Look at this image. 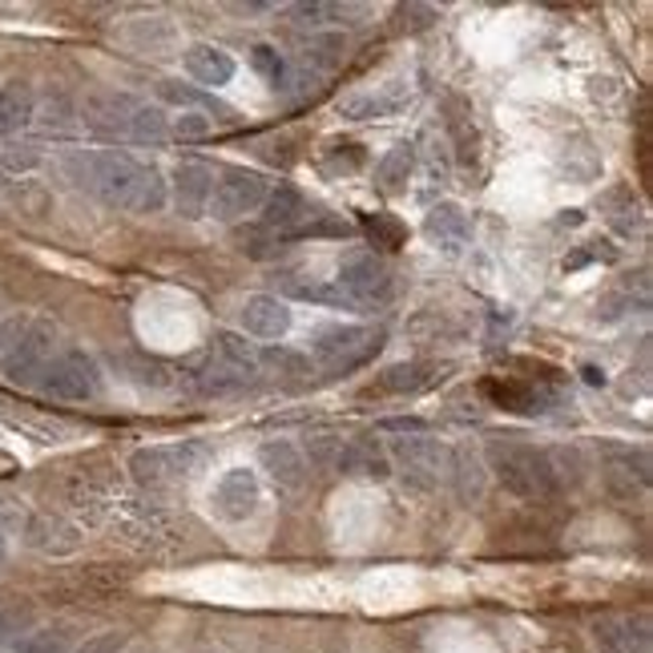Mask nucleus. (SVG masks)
Segmentation results:
<instances>
[{"instance_id":"nucleus-16","label":"nucleus","mask_w":653,"mask_h":653,"mask_svg":"<svg viewBox=\"0 0 653 653\" xmlns=\"http://www.w3.org/2000/svg\"><path fill=\"white\" fill-rule=\"evenodd\" d=\"M424 234L436 251H444V255H460V251L472 242V222H469V214L460 210L456 202H440V206H432V210H427Z\"/></svg>"},{"instance_id":"nucleus-4","label":"nucleus","mask_w":653,"mask_h":653,"mask_svg":"<svg viewBox=\"0 0 653 653\" xmlns=\"http://www.w3.org/2000/svg\"><path fill=\"white\" fill-rule=\"evenodd\" d=\"M210 460V452L194 440H174V444H150L129 456V472L133 481L145 488H166V484H182Z\"/></svg>"},{"instance_id":"nucleus-10","label":"nucleus","mask_w":653,"mask_h":653,"mask_svg":"<svg viewBox=\"0 0 653 653\" xmlns=\"http://www.w3.org/2000/svg\"><path fill=\"white\" fill-rule=\"evenodd\" d=\"M142 101L129 98V93H117V89H98L89 93L86 105H81V126L93 133V138H105V142H121L129 138V126H133V114H138Z\"/></svg>"},{"instance_id":"nucleus-9","label":"nucleus","mask_w":653,"mask_h":653,"mask_svg":"<svg viewBox=\"0 0 653 653\" xmlns=\"http://www.w3.org/2000/svg\"><path fill=\"white\" fill-rule=\"evenodd\" d=\"M347 303L356 311H375L392 298V270L375 251H347L340 258V279H335Z\"/></svg>"},{"instance_id":"nucleus-38","label":"nucleus","mask_w":653,"mask_h":653,"mask_svg":"<svg viewBox=\"0 0 653 653\" xmlns=\"http://www.w3.org/2000/svg\"><path fill=\"white\" fill-rule=\"evenodd\" d=\"M37 162H41L37 145H9V150H4V166H9V170H33Z\"/></svg>"},{"instance_id":"nucleus-7","label":"nucleus","mask_w":653,"mask_h":653,"mask_svg":"<svg viewBox=\"0 0 653 653\" xmlns=\"http://www.w3.org/2000/svg\"><path fill=\"white\" fill-rule=\"evenodd\" d=\"M37 387H41V396L65 399V404L98 399V392H101L98 359L89 356V351H81V347H57V351H53V359L44 363Z\"/></svg>"},{"instance_id":"nucleus-21","label":"nucleus","mask_w":653,"mask_h":653,"mask_svg":"<svg viewBox=\"0 0 653 653\" xmlns=\"http://www.w3.org/2000/svg\"><path fill=\"white\" fill-rule=\"evenodd\" d=\"M601 460H605L610 476H625L629 488H633V481H638L641 488L650 484V452H645V448L617 444V440H601Z\"/></svg>"},{"instance_id":"nucleus-12","label":"nucleus","mask_w":653,"mask_h":653,"mask_svg":"<svg viewBox=\"0 0 653 653\" xmlns=\"http://www.w3.org/2000/svg\"><path fill=\"white\" fill-rule=\"evenodd\" d=\"M214 194V166L199 157H182L174 166V210L182 218H202Z\"/></svg>"},{"instance_id":"nucleus-29","label":"nucleus","mask_w":653,"mask_h":653,"mask_svg":"<svg viewBox=\"0 0 653 653\" xmlns=\"http://www.w3.org/2000/svg\"><path fill=\"white\" fill-rule=\"evenodd\" d=\"M448 476L456 481V492L460 500H476L484 488V476H481V460L469 452H452L448 456Z\"/></svg>"},{"instance_id":"nucleus-24","label":"nucleus","mask_w":653,"mask_h":653,"mask_svg":"<svg viewBox=\"0 0 653 653\" xmlns=\"http://www.w3.org/2000/svg\"><path fill=\"white\" fill-rule=\"evenodd\" d=\"M283 291L291 298H303V303H323V307H343V311H356L347 295H343L335 279H307V274H291L283 283Z\"/></svg>"},{"instance_id":"nucleus-27","label":"nucleus","mask_w":653,"mask_h":653,"mask_svg":"<svg viewBox=\"0 0 653 653\" xmlns=\"http://www.w3.org/2000/svg\"><path fill=\"white\" fill-rule=\"evenodd\" d=\"M412 166H415L412 145H396V150H387V157L375 166V182H380V190H387V194L404 190V182L412 178Z\"/></svg>"},{"instance_id":"nucleus-31","label":"nucleus","mask_w":653,"mask_h":653,"mask_svg":"<svg viewBox=\"0 0 653 653\" xmlns=\"http://www.w3.org/2000/svg\"><path fill=\"white\" fill-rule=\"evenodd\" d=\"M69 633L65 629H25L13 641V653H65Z\"/></svg>"},{"instance_id":"nucleus-8","label":"nucleus","mask_w":653,"mask_h":653,"mask_svg":"<svg viewBox=\"0 0 653 653\" xmlns=\"http://www.w3.org/2000/svg\"><path fill=\"white\" fill-rule=\"evenodd\" d=\"M267 194H270L267 174L246 170V166H227V170L218 174V182H214L206 214H210L214 222H242V218L263 210Z\"/></svg>"},{"instance_id":"nucleus-17","label":"nucleus","mask_w":653,"mask_h":653,"mask_svg":"<svg viewBox=\"0 0 653 653\" xmlns=\"http://www.w3.org/2000/svg\"><path fill=\"white\" fill-rule=\"evenodd\" d=\"M258 464L263 472H270V481L279 484L283 492H298L307 484V456L298 452V444L291 440H267L258 448Z\"/></svg>"},{"instance_id":"nucleus-20","label":"nucleus","mask_w":653,"mask_h":653,"mask_svg":"<svg viewBox=\"0 0 653 653\" xmlns=\"http://www.w3.org/2000/svg\"><path fill=\"white\" fill-rule=\"evenodd\" d=\"M33 114H37V93L29 81H9L0 89V138H16L21 129H29Z\"/></svg>"},{"instance_id":"nucleus-5","label":"nucleus","mask_w":653,"mask_h":653,"mask_svg":"<svg viewBox=\"0 0 653 653\" xmlns=\"http://www.w3.org/2000/svg\"><path fill=\"white\" fill-rule=\"evenodd\" d=\"M384 347V331H371V326H323L311 340V359L326 375H347V371L363 368L368 359L380 356Z\"/></svg>"},{"instance_id":"nucleus-19","label":"nucleus","mask_w":653,"mask_h":653,"mask_svg":"<svg viewBox=\"0 0 653 653\" xmlns=\"http://www.w3.org/2000/svg\"><path fill=\"white\" fill-rule=\"evenodd\" d=\"M182 65H185V73L206 89L227 86L230 77H234V57H230L227 49H218V44H190Z\"/></svg>"},{"instance_id":"nucleus-15","label":"nucleus","mask_w":653,"mask_h":653,"mask_svg":"<svg viewBox=\"0 0 653 653\" xmlns=\"http://www.w3.org/2000/svg\"><path fill=\"white\" fill-rule=\"evenodd\" d=\"M335 469L343 476H363V481H387L392 476V460L387 448L375 436H356V440L340 444L335 452Z\"/></svg>"},{"instance_id":"nucleus-1","label":"nucleus","mask_w":653,"mask_h":653,"mask_svg":"<svg viewBox=\"0 0 653 653\" xmlns=\"http://www.w3.org/2000/svg\"><path fill=\"white\" fill-rule=\"evenodd\" d=\"M61 170L77 190H86V194H93L105 206H117V210L157 214L170 202L162 170L121 154V150H69L61 157Z\"/></svg>"},{"instance_id":"nucleus-23","label":"nucleus","mask_w":653,"mask_h":653,"mask_svg":"<svg viewBox=\"0 0 653 653\" xmlns=\"http://www.w3.org/2000/svg\"><path fill=\"white\" fill-rule=\"evenodd\" d=\"M436 384H440L436 363H396L380 375V392H392V396H420Z\"/></svg>"},{"instance_id":"nucleus-25","label":"nucleus","mask_w":653,"mask_h":653,"mask_svg":"<svg viewBox=\"0 0 653 653\" xmlns=\"http://www.w3.org/2000/svg\"><path fill=\"white\" fill-rule=\"evenodd\" d=\"M33 121H37L44 133L61 138V133H73V126H77V110H73V101L65 98V93H49V98L37 105Z\"/></svg>"},{"instance_id":"nucleus-22","label":"nucleus","mask_w":653,"mask_h":653,"mask_svg":"<svg viewBox=\"0 0 653 653\" xmlns=\"http://www.w3.org/2000/svg\"><path fill=\"white\" fill-rule=\"evenodd\" d=\"M210 356L218 359V363H222L230 375H239L242 384H246L251 375H258V371H263V368H258V351L246 340H242V335H234V331H218V335H214Z\"/></svg>"},{"instance_id":"nucleus-33","label":"nucleus","mask_w":653,"mask_h":653,"mask_svg":"<svg viewBox=\"0 0 653 653\" xmlns=\"http://www.w3.org/2000/svg\"><path fill=\"white\" fill-rule=\"evenodd\" d=\"M258 368H270L279 375H307L311 359L298 356V351H286V347H270V351H258Z\"/></svg>"},{"instance_id":"nucleus-36","label":"nucleus","mask_w":653,"mask_h":653,"mask_svg":"<svg viewBox=\"0 0 653 653\" xmlns=\"http://www.w3.org/2000/svg\"><path fill=\"white\" fill-rule=\"evenodd\" d=\"M157 93H162L166 101H174V105H202V114H206V110H214L210 98H202V93H194V89H185L182 81H162V86H157Z\"/></svg>"},{"instance_id":"nucleus-26","label":"nucleus","mask_w":653,"mask_h":653,"mask_svg":"<svg viewBox=\"0 0 653 653\" xmlns=\"http://www.w3.org/2000/svg\"><path fill=\"white\" fill-rule=\"evenodd\" d=\"M404 98L408 93H356V98L340 101V114L356 117V121H363V117H387L404 105Z\"/></svg>"},{"instance_id":"nucleus-30","label":"nucleus","mask_w":653,"mask_h":653,"mask_svg":"<svg viewBox=\"0 0 653 653\" xmlns=\"http://www.w3.org/2000/svg\"><path fill=\"white\" fill-rule=\"evenodd\" d=\"M170 138V117L162 114L157 105H138V114H133V126H129V142H166Z\"/></svg>"},{"instance_id":"nucleus-35","label":"nucleus","mask_w":653,"mask_h":653,"mask_svg":"<svg viewBox=\"0 0 653 653\" xmlns=\"http://www.w3.org/2000/svg\"><path fill=\"white\" fill-rule=\"evenodd\" d=\"M291 13V21L295 25H326V21H335V16H347V9H340V4H291L286 9Z\"/></svg>"},{"instance_id":"nucleus-11","label":"nucleus","mask_w":653,"mask_h":653,"mask_svg":"<svg viewBox=\"0 0 653 653\" xmlns=\"http://www.w3.org/2000/svg\"><path fill=\"white\" fill-rule=\"evenodd\" d=\"M258 500H263V488H258V476L251 469H230L218 488H214V516H222L230 525H242L258 512Z\"/></svg>"},{"instance_id":"nucleus-13","label":"nucleus","mask_w":653,"mask_h":653,"mask_svg":"<svg viewBox=\"0 0 653 653\" xmlns=\"http://www.w3.org/2000/svg\"><path fill=\"white\" fill-rule=\"evenodd\" d=\"M593 645L597 653H650V625L645 617L610 613L593 622Z\"/></svg>"},{"instance_id":"nucleus-3","label":"nucleus","mask_w":653,"mask_h":653,"mask_svg":"<svg viewBox=\"0 0 653 653\" xmlns=\"http://www.w3.org/2000/svg\"><path fill=\"white\" fill-rule=\"evenodd\" d=\"M448 448L440 440H432L424 432H408V436H396L387 444V460H392V472H399L404 488H412L420 497L436 492L440 481L448 476Z\"/></svg>"},{"instance_id":"nucleus-32","label":"nucleus","mask_w":653,"mask_h":653,"mask_svg":"<svg viewBox=\"0 0 653 653\" xmlns=\"http://www.w3.org/2000/svg\"><path fill=\"white\" fill-rule=\"evenodd\" d=\"M251 65H255V69L263 73L274 89L291 86V69H286V61L279 57V49H270V44H255V49H251Z\"/></svg>"},{"instance_id":"nucleus-37","label":"nucleus","mask_w":653,"mask_h":653,"mask_svg":"<svg viewBox=\"0 0 653 653\" xmlns=\"http://www.w3.org/2000/svg\"><path fill=\"white\" fill-rule=\"evenodd\" d=\"M126 641H129L126 633L110 629V633H98V638H89L77 653H121V650H126Z\"/></svg>"},{"instance_id":"nucleus-34","label":"nucleus","mask_w":653,"mask_h":653,"mask_svg":"<svg viewBox=\"0 0 653 653\" xmlns=\"http://www.w3.org/2000/svg\"><path fill=\"white\" fill-rule=\"evenodd\" d=\"M214 129V117H206L202 110H182V114L174 117L170 133L178 138V142H199V138H206Z\"/></svg>"},{"instance_id":"nucleus-2","label":"nucleus","mask_w":653,"mask_h":653,"mask_svg":"<svg viewBox=\"0 0 653 653\" xmlns=\"http://www.w3.org/2000/svg\"><path fill=\"white\" fill-rule=\"evenodd\" d=\"M488 472H497V481L521 500H549L561 492V469L553 452H545L537 444L525 440H488Z\"/></svg>"},{"instance_id":"nucleus-14","label":"nucleus","mask_w":653,"mask_h":653,"mask_svg":"<svg viewBox=\"0 0 653 653\" xmlns=\"http://www.w3.org/2000/svg\"><path fill=\"white\" fill-rule=\"evenodd\" d=\"M307 214H311V206H307V199L298 194L295 185H279V190L267 194V202H263V227H267L279 242H291V239H298Z\"/></svg>"},{"instance_id":"nucleus-6","label":"nucleus","mask_w":653,"mask_h":653,"mask_svg":"<svg viewBox=\"0 0 653 653\" xmlns=\"http://www.w3.org/2000/svg\"><path fill=\"white\" fill-rule=\"evenodd\" d=\"M53 351H57V331H53V323H44V319H21L16 335L9 340V347L0 351V375H4L9 384H21V387L37 384L44 363L53 359Z\"/></svg>"},{"instance_id":"nucleus-28","label":"nucleus","mask_w":653,"mask_h":653,"mask_svg":"<svg viewBox=\"0 0 653 653\" xmlns=\"http://www.w3.org/2000/svg\"><path fill=\"white\" fill-rule=\"evenodd\" d=\"M343 53H347V41H343L340 33H323V37H311V41L303 44V65L307 69L315 65L319 73H326L340 65Z\"/></svg>"},{"instance_id":"nucleus-39","label":"nucleus","mask_w":653,"mask_h":653,"mask_svg":"<svg viewBox=\"0 0 653 653\" xmlns=\"http://www.w3.org/2000/svg\"><path fill=\"white\" fill-rule=\"evenodd\" d=\"M4 549H9V545H4V528H0V565H4Z\"/></svg>"},{"instance_id":"nucleus-18","label":"nucleus","mask_w":653,"mask_h":653,"mask_svg":"<svg viewBox=\"0 0 653 653\" xmlns=\"http://www.w3.org/2000/svg\"><path fill=\"white\" fill-rule=\"evenodd\" d=\"M291 307L274 295H251L242 303V331L255 340H283L291 331Z\"/></svg>"}]
</instances>
